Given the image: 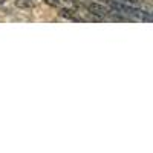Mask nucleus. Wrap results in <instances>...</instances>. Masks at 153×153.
I'll return each instance as SVG.
<instances>
[{
    "label": "nucleus",
    "instance_id": "obj_1",
    "mask_svg": "<svg viewBox=\"0 0 153 153\" xmlns=\"http://www.w3.org/2000/svg\"><path fill=\"white\" fill-rule=\"evenodd\" d=\"M87 9L92 12V16H97V17H100V19H104V17L110 16L109 8L104 6V5H101V3H97V2L89 3V5H87Z\"/></svg>",
    "mask_w": 153,
    "mask_h": 153
},
{
    "label": "nucleus",
    "instance_id": "obj_2",
    "mask_svg": "<svg viewBox=\"0 0 153 153\" xmlns=\"http://www.w3.org/2000/svg\"><path fill=\"white\" fill-rule=\"evenodd\" d=\"M14 5L17 8H20V9H28V8H32L34 6V3L31 2V0H16Z\"/></svg>",
    "mask_w": 153,
    "mask_h": 153
},
{
    "label": "nucleus",
    "instance_id": "obj_3",
    "mask_svg": "<svg viewBox=\"0 0 153 153\" xmlns=\"http://www.w3.org/2000/svg\"><path fill=\"white\" fill-rule=\"evenodd\" d=\"M60 17H65V19H71L72 20L75 17V11L71 9V8H63L60 11Z\"/></svg>",
    "mask_w": 153,
    "mask_h": 153
},
{
    "label": "nucleus",
    "instance_id": "obj_4",
    "mask_svg": "<svg viewBox=\"0 0 153 153\" xmlns=\"http://www.w3.org/2000/svg\"><path fill=\"white\" fill-rule=\"evenodd\" d=\"M43 2L46 3V5H49V6H58V2H60V0H43Z\"/></svg>",
    "mask_w": 153,
    "mask_h": 153
},
{
    "label": "nucleus",
    "instance_id": "obj_5",
    "mask_svg": "<svg viewBox=\"0 0 153 153\" xmlns=\"http://www.w3.org/2000/svg\"><path fill=\"white\" fill-rule=\"evenodd\" d=\"M5 2H6V0H0V5H3Z\"/></svg>",
    "mask_w": 153,
    "mask_h": 153
},
{
    "label": "nucleus",
    "instance_id": "obj_6",
    "mask_svg": "<svg viewBox=\"0 0 153 153\" xmlns=\"http://www.w3.org/2000/svg\"><path fill=\"white\" fill-rule=\"evenodd\" d=\"M66 2H71V0H66Z\"/></svg>",
    "mask_w": 153,
    "mask_h": 153
}]
</instances>
